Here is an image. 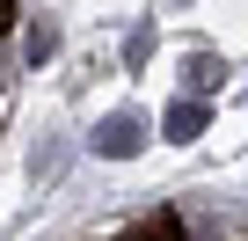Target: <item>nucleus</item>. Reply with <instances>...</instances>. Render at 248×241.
Listing matches in <instances>:
<instances>
[{
    "label": "nucleus",
    "instance_id": "3",
    "mask_svg": "<svg viewBox=\"0 0 248 241\" xmlns=\"http://www.w3.org/2000/svg\"><path fill=\"white\" fill-rule=\"evenodd\" d=\"M190 88H219V59L212 51H190Z\"/></svg>",
    "mask_w": 248,
    "mask_h": 241
},
{
    "label": "nucleus",
    "instance_id": "2",
    "mask_svg": "<svg viewBox=\"0 0 248 241\" xmlns=\"http://www.w3.org/2000/svg\"><path fill=\"white\" fill-rule=\"evenodd\" d=\"M204 125H212V102H197V95H183V102H168V117H161V132H168L175 146H190V139H204Z\"/></svg>",
    "mask_w": 248,
    "mask_h": 241
},
{
    "label": "nucleus",
    "instance_id": "1",
    "mask_svg": "<svg viewBox=\"0 0 248 241\" xmlns=\"http://www.w3.org/2000/svg\"><path fill=\"white\" fill-rule=\"evenodd\" d=\"M139 146H146V125H139L132 110H117V117L95 125V154H102V161H132Z\"/></svg>",
    "mask_w": 248,
    "mask_h": 241
},
{
    "label": "nucleus",
    "instance_id": "4",
    "mask_svg": "<svg viewBox=\"0 0 248 241\" xmlns=\"http://www.w3.org/2000/svg\"><path fill=\"white\" fill-rule=\"evenodd\" d=\"M15 15H22V8H15V0H0V30H15Z\"/></svg>",
    "mask_w": 248,
    "mask_h": 241
}]
</instances>
